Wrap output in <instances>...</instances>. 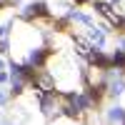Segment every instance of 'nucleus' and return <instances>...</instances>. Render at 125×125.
Wrapping results in <instances>:
<instances>
[{
  "label": "nucleus",
  "mask_w": 125,
  "mask_h": 125,
  "mask_svg": "<svg viewBox=\"0 0 125 125\" xmlns=\"http://www.w3.org/2000/svg\"><path fill=\"white\" fill-rule=\"evenodd\" d=\"M28 15H38V18H43V15H48V8H45L43 3H35V5L28 8Z\"/></svg>",
  "instance_id": "f257e3e1"
},
{
  "label": "nucleus",
  "mask_w": 125,
  "mask_h": 125,
  "mask_svg": "<svg viewBox=\"0 0 125 125\" xmlns=\"http://www.w3.org/2000/svg\"><path fill=\"white\" fill-rule=\"evenodd\" d=\"M110 120H118V123L125 120V113H123L120 108H113V110H110Z\"/></svg>",
  "instance_id": "f03ea898"
},
{
  "label": "nucleus",
  "mask_w": 125,
  "mask_h": 125,
  "mask_svg": "<svg viewBox=\"0 0 125 125\" xmlns=\"http://www.w3.org/2000/svg\"><path fill=\"white\" fill-rule=\"evenodd\" d=\"M78 3H88V0H78Z\"/></svg>",
  "instance_id": "7ed1b4c3"
}]
</instances>
